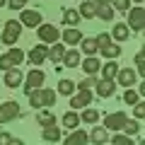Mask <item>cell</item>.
I'll return each instance as SVG.
<instances>
[{
	"mask_svg": "<svg viewBox=\"0 0 145 145\" xmlns=\"http://www.w3.org/2000/svg\"><path fill=\"white\" fill-rule=\"evenodd\" d=\"M89 140V133L87 131H80V128H72L70 135L65 138V145H85Z\"/></svg>",
	"mask_w": 145,
	"mask_h": 145,
	"instance_id": "cell-16",
	"label": "cell"
},
{
	"mask_svg": "<svg viewBox=\"0 0 145 145\" xmlns=\"http://www.w3.org/2000/svg\"><path fill=\"white\" fill-rule=\"evenodd\" d=\"M80 48H82L85 53H87V56H94V53H97V41H94V39H80Z\"/></svg>",
	"mask_w": 145,
	"mask_h": 145,
	"instance_id": "cell-30",
	"label": "cell"
},
{
	"mask_svg": "<svg viewBox=\"0 0 145 145\" xmlns=\"http://www.w3.org/2000/svg\"><path fill=\"white\" fill-rule=\"evenodd\" d=\"M128 29L131 31H143L145 29V10H143V5H135V7H128Z\"/></svg>",
	"mask_w": 145,
	"mask_h": 145,
	"instance_id": "cell-3",
	"label": "cell"
},
{
	"mask_svg": "<svg viewBox=\"0 0 145 145\" xmlns=\"http://www.w3.org/2000/svg\"><path fill=\"white\" fill-rule=\"evenodd\" d=\"M63 53H65V44H58V41H53L51 46H48L46 58H48V61H53V63H61Z\"/></svg>",
	"mask_w": 145,
	"mask_h": 145,
	"instance_id": "cell-19",
	"label": "cell"
},
{
	"mask_svg": "<svg viewBox=\"0 0 145 145\" xmlns=\"http://www.w3.org/2000/svg\"><path fill=\"white\" fill-rule=\"evenodd\" d=\"M63 65L65 68H78L80 65V53L75 51V48H65V53H63Z\"/></svg>",
	"mask_w": 145,
	"mask_h": 145,
	"instance_id": "cell-20",
	"label": "cell"
},
{
	"mask_svg": "<svg viewBox=\"0 0 145 145\" xmlns=\"http://www.w3.org/2000/svg\"><path fill=\"white\" fill-rule=\"evenodd\" d=\"M94 41H97V51H99L106 44H111V34H99V36H94Z\"/></svg>",
	"mask_w": 145,
	"mask_h": 145,
	"instance_id": "cell-37",
	"label": "cell"
},
{
	"mask_svg": "<svg viewBox=\"0 0 145 145\" xmlns=\"http://www.w3.org/2000/svg\"><path fill=\"white\" fill-rule=\"evenodd\" d=\"M133 106H135V119L140 121V119H143V116H145V104H143V102H135Z\"/></svg>",
	"mask_w": 145,
	"mask_h": 145,
	"instance_id": "cell-40",
	"label": "cell"
},
{
	"mask_svg": "<svg viewBox=\"0 0 145 145\" xmlns=\"http://www.w3.org/2000/svg\"><path fill=\"white\" fill-rule=\"evenodd\" d=\"M92 3H94V5H106L109 0H92Z\"/></svg>",
	"mask_w": 145,
	"mask_h": 145,
	"instance_id": "cell-43",
	"label": "cell"
},
{
	"mask_svg": "<svg viewBox=\"0 0 145 145\" xmlns=\"http://www.w3.org/2000/svg\"><path fill=\"white\" fill-rule=\"evenodd\" d=\"M82 109H85V111H82V114H80V123L94 126V123H97V121H99V111H97V109H92V106H89V104H87V106H82Z\"/></svg>",
	"mask_w": 145,
	"mask_h": 145,
	"instance_id": "cell-18",
	"label": "cell"
},
{
	"mask_svg": "<svg viewBox=\"0 0 145 145\" xmlns=\"http://www.w3.org/2000/svg\"><path fill=\"white\" fill-rule=\"evenodd\" d=\"M135 3H138V5H140V3H143V0H135Z\"/></svg>",
	"mask_w": 145,
	"mask_h": 145,
	"instance_id": "cell-45",
	"label": "cell"
},
{
	"mask_svg": "<svg viewBox=\"0 0 145 145\" xmlns=\"http://www.w3.org/2000/svg\"><path fill=\"white\" fill-rule=\"evenodd\" d=\"M116 78H119V85H121V87H133L135 80H138V75H135L133 68H121V65H119Z\"/></svg>",
	"mask_w": 145,
	"mask_h": 145,
	"instance_id": "cell-13",
	"label": "cell"
},
{
	"mask_svg": "<svg viewBox=\"0 0 145 145\" xmlns=\"http://www.w3.org/2000/svg\"><path fill=\"white\" fill-rule=\"evenodd\" d=\"M36 34H39V39H41L44 44H53V41L61 39V31H58L53 24H44V22L36 27Z\"/></svg>",
	"mask_w": 145,
	"mask_h": 145,
	"instance_id": "cell-7",
	"label": "cell"
},
{
	"mask_svg": "<svg viewBox=\"0 0 145 145\" xmlns=\"http://www.w3.org/2000/svg\"><path fill=\"white\" fill-rule=\"evenodd\" d=\"M36 123H39V126H53V123H56V116H53V111H48V109L44 106L41 111L36 114Z\"/></svg>",
	"mask_w": 145,
	"mask_h": 145,
	"instance_id": "cell-25",
	"label": "cell"
},
{
	"mask_svg": "<svg viewBox=\"0 0 145 145\" xmlns=\"http://www.w3.org/2000/svg\"><path fill=\"white\" fill-rule=\"evenodd\" d=\"M72 89H75V82H72V80H61V82H58V94H65V97H70Z\"/></svg>",
	"mask_w": 145,
	"mask_h": 145,
	"instance_id": "cell-33",
	"label": "cell"
},
{
	"mask_svg": "<svg viewBox=\"0 0 145 145\" xmlns=\"http://www.w3.org/2000/svg\"><path fill=\"white\" fill-rule=\"evenodd\" d=\"M22 34V22L20 20H7L5 22V29H3V36H0V41L5 44V46H15L17 39Z\"/></svg>",
	"mask_w": 145,
	"mask_h": 145,
	"instance_id": "cell-2",
	"label": "cell"
},
{
	"mask_svg": "<svg viewBox=\"0 0 145 145\" xmlns=\"http://www.w3.org/2000/svg\"><path fill=\"white\" fill-rule=\"evenodd\" d=\"M80 22V12L78 10H65L63 12V24L65 27H75Z\"/></svg>",
	"mask_w": 145,
	"mask_h": 145,
	"instance_id": "cell-29",
	"label": "cell"
},
{
	"mask_svg": "<svg viewBox=\"0 0 145 145\" xmlns=\"http://www.w3.org/2000/svg\"><path fill=\"white\" fill-rule=\"evenodd\" d=\"M87 104H92V89L78 87V94H75V97L70 94V106L72 109H82V106H87Z\"/></svg>",
	"mask_w": 145,
	"mask_h": 145,
	"instance_id": "cell-9",
	"label": "cell"
},
{
	"mask_svg": "<svg viewBox=\"0 0 145 145\" xmlns=\"http://www.w3.org/2000/svg\"><path fill=\"white\" fill-rule=\"evenodd\" d=\"M121 131H126V135H138L140 133V121H128L126 119V123H123Z\"/></svg>",
	"mask_w": 145,
	"mask_h": 145,
	"instance_id": "cell-34",
	"label": "cell"
},
{
	"mask_svg": "<svg viewBox=\"0 0 145 145\" xmlns=\"http://www.w3.org/2000/svg\"><path fill=\"white\" fill-rule=\"evenodd\" d=\"M99 51H102V56H104V58H119V56H121V46H119V44H114V41L106 44V46L99 48Z\"/></svg>",
	"mask_w": 145,
	"mask_h": 145,
	"instance_id": "cell-28",
	"label": "cell"
},
{
	"mask_svg": "<svg viewBox=\"0 0 145 145\" xmlns=\"http://www.w3.org/2000/svg\"><path fill=\"white\" fill-rule=\"evenodd\" d=\"M109 5H111V7H114V10H128V7H131V0H109Z\"/></svg>",
	"mask_w": 145,
	"mask_h": 145,
	"instance_id": "cell-36",
	"label": "cell"
},
{
	"mask_svg": "<svg viewBox=\"0 0 145 145\" xmlns=\"http://www.w3.org/2000/svg\"><path fill=\"white\" fill-rule=\"evenodd\" d=\"M22 80H24V75H22V70H20L17 65H15V68H7V70H5V85H7L10 89L20 87Z\"/></svg>",
	"mask_w": 145,
	"mask_h": 145,
	"instance_id": "cell-14",
	"label": "cell"
},
{
	"mask_svg": "<svg viewBox=\"0 0 145 145\" xmlns=\"http://www.w3.org/2000/svg\"><path fill=\"white\" fill-rule=\"evenodd\" d=\"M135 68H138V72H143V51H138V56H135Z\"/></svg>",
	"mask_w": 145,
	"mask_h": 145,
	"instance_id": "cell-42",
	"label": "cell"
},
{
	"mask_svg": "<svg viewBox=\"0 0 145 145\" xmlns=\"http://www.w3.org/2000/svg\"><path fill=\"white\" fill-rule=\"evenodd\" d=\"M27 97H29V106H34V109H44V106H53V104H56V97H58V94L53 92V89L36 87V89H31Z\"/></svg>",
	"mask_w": 145,
	"mask_h": 145,
	"instance_id": "cell-1",
	"label": "cell"
},
{
	"mask_svg": "<svg viewBox=\"0 0 145 145\" xmlns=\"http://www.w3.org/2000/svg\"><path fill=\"white\" fill-rule=\"evenodd\" d=\"M89 138H92V143L104 145V143L109 140V131L104 128V126H97V128H92V135H89Z\"/></svg>",
	"mask_w": 145,
	"mask_h": 145,
	"instance_id": "cell-27",
	"label": "cell"
},
{
	"mask_svg": "<svg viewBox=\"0 0 145 145\" xmlns=\"http://www.w3.org/2000/svg\"><path fill=\"white\" fill-rule=\"evenodd\" d=\"M20 104L17 102H3L0 104V123H10V121H15L17 116H20Z\"/></svg>",
	"mask_w": 145,
	"mask_h": 145,
	"instance_id": "cell-6",
	"label": "cell"
},
{
	"mask_svg": "<svg viewBox=\"0 0 145 145\" xmlns=\"http://www.w3.org/2000/svg\"><path fill=\"white\" fill-rule=\"evenodd\" d=\"M80 17H85V20H92V17H94V3L85 0L82 5H80Z\"/></svg>",
	"mask_w": 145,
	"mask_h": 145,
	"instance_id": "cell-32",
	"label": "cell"
},
{
	"mask_svg": "<svg viewBox=\"0 0 145 145\" xmlns=\"http://www.w3.org/2000/svg\"><path fill=\"white\" fill-rule=\"evenodd\" d=\"M22 61H24V53H22V48H10L7 53H3V56H0V68H3V70H7V68L20 65Z\"/></svg>",
	"mask_w": 145,
	"mask_h": 145,
	"instance_id": "cell-5",
	"label": "cell"
},
{
	"mask_svg": "<svg viewBox=\"0 0 145 145\" xmlns=\"http://www.w3.org/2000/svg\"><path fill=\"white\" fill-rule=\"evenodd\" d=\"M111 36H114L116 41H126V39L131 36V29H128V24H123V22L114 24V29H111Z\"/></svg>",
	"mask_w": 145,
	"mask_h": 145,
	"instance_id": "cell-24",
	"label": "cell"
},
{
	"mask_svg": "<svg viewBox=\"0 0 145 145\" xmlns=\"http://www.w3.org/2000/svg\"><path fill=\"white\" fill-rule=\"evenodd\" d=\"M27 3H29V0H10V7H12V10H22Z\"/></svg>",
	"mask_w": 145,
	"mask_h": 145,
	"instance_id": "cell-41",
	"label": "cell"
},
{
	"mask_svg": "<svg viewBox=\"0 0 145 145\" xmlns=\"http://www.w3.org/2000/svg\"><path fill=\"white\" fill-rule=\"evenodd\" d=\"M111 143H116V145H133V140H131V135L116 133V135H111Z\"/></svg>",
	"mask_w": 145,
	"mask_h": 145,
	"instance_id": "cell-35",
	"label": "cell"
},
{
	"mask_svg": "<svg viewBox=\"0 0 145 145\" xmlns=\"http://www.w3.org/2000/svg\"><path fill=\"white\" fill-rule=\"evenodd\" d=\"M63 126H65V128H78L80 126V114H75V109H72V111H65V114H63Z\"/></svg>",
	"mask_w": 145,
	"mask_h": 145,
	"instance_id": "cell-26",
	"label": "cell"
},
{
	"mask_svg": "<svg viewBox=\"0 0 145 145\" xmlns=\"http://www.w3.org/2000/svg\"><path fill=\"white\" fill-rule=\"evenodd\" d=\"M5 143H15V145H22V140L12 138L10 133H0V145H5Z\"/></svg>",
	"mask_w": 145,
	"mask_h": 145,
	"instance_id": "cell-38",
	"label": "cell"
},
{
	"mask_svg": "<svg viewBox=\"0 0 145 145\" xmlns=\"http://www.w3.org/2000/svg\"><path fill=\"white\" fill-rule=\"evenodd\" d=\"M123 102L128 104V106H133L135 102H140V92H138V89H133V87H126V92H123Z\"/></svg>",
	"mask_w": 145,
	"mask_h": 145,
	"instance_id": "cell-31",
	"label": "cell"
},
{
	"mask_svg": "<svg viewBox=\"0 0 145 145\" xmlns=\"http://www.w3.org/2000/svg\"><path fill=\"white\" fill-rule=\"evenodd\" d=\"M99 72H102L104 80H114L116 72H119V63H116V58H106V63L99 65Z\"/></svg>",
	"mask_w": 145,
	"mask_h": 145,
	"instance_id": "cell-15",
	"label": "cell"
},
{
	"mask_svg": "<svg viewBox=\"0 0 145 145\" xmlns=\"http://www.w3.org/2000/svg\"><path fill=\"white\" fill-rule=\"evenodd\" d=\"M61 36H63V44H65V46H75V44H80V39H82V31L75 29V27H68Z\"/></svg>",
	"mask_w": 145,
	"mask_h": 145,
	"instance_id": "cell-17",
	"label": "cell"
},
{
	"mask_svg": "<svg viewBox=\"0 0 145 145\" xmlns=\"http://www.w3.org/2000/svg\"><path fill=\"white\" fill-rule=\"evenodd\" d=\"M5 3H7V0H0V7H3V5H5Z\"/></svg>",
	"mask_w": 145,
	"mask_h": 145,
	"instance_id": "cell-44",
	"label": "cell"
},
{
	"mask_svg": "<svg viewBox=\"0 0 145 145\" xmlns=\"http://www.w3.org/2000/svg\"><path fill=\"white\" fill-rule=\"evenodd\" d=\"M94 92H97V97H102V99H106V97H114V92H116V85H114V80H97L94 82Z\"/></svg>",
	"mask_w": 145,
	"mask_h": 145,
	"instance_id": "cell-11",
	"label": "cell"
},
{
	"mask_svg": "<svg viewBox=\"0 0 145 145\" xmlns=\"http://www.w3.org/2000/svg\"><path fill=\"white\" fill-rule=\"evenodd\" d=\"M114 7L109 5H94V17H99V20H104V22H111V17H114Z\"/></svg>",
	"mask_w": 145,
	"mask_h": 145,
	"instance_id": "cell-23",
	"label": "cell"
},
{
	"mask_svg": "<svg viewBox=\"0 0 145 145\" xmlns=\"http://www.w3.org/2000/svg\"><path fill=\"white\" fill-rule=\"evenodd\" d=\"M126 119H128V116H126L123 111L109 114V116H104V128H106V131H121L123 123H126Z\"/></svg>",
	"mask_w": 145,
	"mask_h": 145,
	"instance_id": "cell-12",
	"label": "cell"
},
{
	"mask_svg": "<svg viewBox=\"0 0 145 145\" xmlns=\"http://www.w3.org/2000/svg\"><path fill=\"white\" fill-rule=\"evenodd\" d=\"M94 82H97V78H94V75H87V78H85L82 82L78 85V87H87V89H92V87H94Z\"/></svg>",
	"mask_w": 145,
	"mask_h": 145,
	"instance_id": "cell-39",
	"label": "cell"
},
{
	"mask_svg": "<svg viewBox=\"0 0 145 145\" xmlns=\"http://www.w3.org/2000/svg\"><path fill=\"white\" fill-rule=\"evenodd\" d=\"M22 17H20V22H22V27H29V29H36V27L41 24V12L39 10H24L22 7Z\"/></svg>",
	"mask_w": 145,
	"mask_h": 145,
	"instance_id": "cell-10",
	"label": "cell"
},
{
	"mask_svg": "<svg viewBox=\"0 0 145 145\" xmlns=\"http://www.w3.org/2000/svg\"><path fill=\"white\" fill-rule=\"evenodd\" d=\"M80 65H82V70L87 72V75H97L102 63H99V58H97V56H87L82 63H80Z\"/></svg>",
	"mask_w": 145,
	"mask_h": 145,
	"instance_id": "cell-21",
	"label": "cell"
},
{
	"mask_svg": "<svg viewBox=\"0 0 145 145\" xmlns=\"http://www.w3.org/2000/svg\"><path fill=\"white\" fill-rule=\"evenodd\" d=\"M46 53H48V44H44V41H41V44H36V46H34V48L29 51L27 61H29V63H31L34 68H39V65H41L44 61H46Z\"/></svg>",
	"mask_w": 145,
	"mask_h": 145,
	"instance_id": "cell-8",
	"label": "cell"
},
{
	"mask_svg": "<svg viewBox=\"0 0 145 145\" xmlns=\"http://www.w3.org/2000/svg\"><path fill=\"white\" fill-rule=\"evenodd\" d=\"M44 80H46V75H44V72L39 70V68H31V70H29V75H27V78L22 80V82H24V87H22V89H24V92L29 94L31 89L41 87V85H44Z\"/></svg>",
	"mask_w": 145,
	"mask_h": 145,
	"instance_id": "cell-4",
	"label": "cell"
},
{
	"mask_svg": "<svg viewBox=\"0 0 145 145\" xmlns=\"http://www.w3.org/2000/svg\"><path fill=\"white\" fill-rule=\"evenodd\" d=\"M41 138L46 140V143H58V140H61V128H58L56 123H53V126H44Z\"/></svg>",
	"mask_w": 145,
	"mask_h": 145,
	"instance_id": "cell-22",
	"label": "cell"
}]
</instances>
